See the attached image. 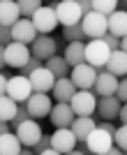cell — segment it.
<instances>
[{
    "label": "cell",
    "mask_w": 127,
    "mask_h": 155,
    "mask_svg": "<svg viewBox=\"0 0 127 155\" xmlns=\"http://www.w3.org/2000/svg\"><path fill=\"white\" fill-rule=\"evenodd\" d=\"M109 56H111V49L106 46V42L102 37H95V39H88L86 42V63H90L93 67L102 70L106 65Z\"/></svg>",
    "instance_id": "6da1fadb"
},
{
    "label": "cell",
    "mask_w": 127,
    "mask_h": 155,
    "mask_svg": "<svg viewBox=\"0 0 127 155\" xmlns=\"http://www.w3.org/2000/svg\"><path fill=\"white\" fill-rule=\"evenodd\" d=\"M81 28H83V32H86V37H88V39H95V37L106 35V32H109L106 14H99V12H95V9L88 12V14H83Z\"/></svg>",
    "instance_id": "7a4b0ae2"
},
{
    "label": "cell",
    "mask_w": 127,
    "mask_h": 155,
    "mask_svg": "<svg viewBox=\"0 0 127 155\" xmlns=\"http://www.w3.org/2000/svg\"><path fill=\"white\" fill-rule=\"evenodd\" d=\"M53 7H56L58 21L63 26H76V23H81L83 12H81V7H79L76 0H58V2H53Z\"/></svg>",
    "instance_id": "3957f363"
},
{
    "label": "cell",
    "mask_w": 127,
    "mask_h": 155,
    "mask_svg": "<svg viewBox=\"0 0 127 155\" xmlns=\"http://www.w3.org/2000/svg\"><path fill=\"white\" fill-rule=\"evenodd\" d=\"M72 109H74L76 116H93L97 111V95L93 88H88V91H76L74 97L70 100Z\"/></svg>",
    "instance_id": "277c9868"
},
{
    "label": "cell",
    "mask_w": 127,
    "mask_h": 155,
    "mask_svg": "<svg viewBox=\"0 0 127 155\" xmlns=\"http://www.w3.org/2000/svg\"><path fill=\"white\" fill-rule=\"evenodd\" d=\"M86 146H88V153H95V155H106V150L113 146V134H109L106 130H102L99 125L93 127L88 137H86Z\"/></svg>",
    "instance_id": "5b68a950"
},
{
    "label": "cell",
    "mask_w": 127,
    "mask_h": 155,
    "mask_svg": "<svg viewBox=\"0 0 127 155\" xmlns=\"http://www.w3.org/2000/svg\"><path fill=\"white\" fill-rule=\"evenodd\" d=\"M97 72L99 70L93 67L90 63H79V65H74L70 70V79L74 81V86L79 91H88V88H93V84H95Z\"/></svg>",
    "instance_id": "8992f818"
},
{
    "label": "cell",
    "mask_w": 127,
    "mask_h": 155,
    "mask_svg": "<svg viewBox=\"0 0 127 155\" xmlns=\"http://www.w3.org/2000/svg\"><path fill=\"white\" fill-rule=\"evenodd\" d=\"M30 46L23 44V42H16V39H12L9 44L5 46V60H7V67H16V70H21L25 63H28V58H30Z\"/></svg>",
    "instance_id": "52a82bcc"
},
{
    "label": "cell",
    "mask_w": 127,
    "mask_h": 155,
    "mask_svg": "<svg viewBox=\"0 0 127 155\" xmlns=\"http://www.w3.org/2000/svg\"><path fill=\"white\" fill-rule=\"evenodd\" d=\"M30 53L35 58H39L44 63L46 58H51L53 53H58V42L51 37L49 32H39L37 37L30 42Z\"/></svg>",
    "instance_id": "ba28073f"
},
{
    "label": "cell",
    "mask_w": 127,
    "mask_h": 155,
    "mask_svg": "<svg viewBox=\"0 0 127 155\" xmlns=\"http://www.w3.org/2000/svg\"><path fill=\"white\" fill-rule=\"evenodd\" d=\"M30 93H32V84L25 74H14V77L7 79V95L12 100H16L19 104L25 102L30 97Z\"/></svg>",
    "instance_id": "9c48e42d"
},
{
    "label": "cell",
    "mask_w": 127,
    "mask_h": 155,
    "mask_svg": "<svg viewBox=\"0 0 127 155\" xmlns=\"http://www.w3.org/2000/svg\"><path fill=\"white\" fill-rule=\"evenodd\" d=\"M25 107H28V114H30V118H44L51 114V97L49 93H37L32 91L30 97L25 100Z\"/></svg>",
    "instance_id": "30bf717a"
},
{
    "label": "cell",
    "mask_w": 127,
    "mask_h": 155,
    "mask_svg": "<svg viewBox=\"0 0 127 155\" xmlns=\"http://www.w3.org/2000/svg\"><path fill=\"white\" fill-rule=\"evenodd\" d=\"M14 132H16V137L21 139L23 146H35L39 141V137L44 134L42 127H39V123H37V118H25L23 123H19L14 127Z\"/></svg>",
    "instance_id": "8fae6325"
},
{
    "label": "cell",
    "mask_w": 127,
    "mask_h": 155,
    "mask_svg": "<svg viewBox=\"0 0 127 155\" xmlns=\"http://www.w3.org/2000/svg\"><path fill=\"white\" fill-rule=\"evenodd\" d=\"M30 19H32V23H35V28H37V32H51L60 23L58 16H56V7L53 5H42Z\"/></svg>",
    "instance_id": "7c38bea8"
},
{
    "label": "cell",
    "mask_w": 127,
    "mask_h": 155,
    "mask_svg": "<svg viewBox=\"0 0 127 155\" xmlns=\"http://www.w3.org/2000/svg\"><path fill=\"white\" fill-rule=\"evenodd\" d=\"M28 79L32 84V91H37V93H51V88L56 84V77H53V72L46 65H39L35 72L28 74Z\"/></svg>",
    "instance_id": "4fadbf2b"
},
{
    "label": "cell",
    "mask_w": 127,
    "mask_h": 155,
    "mask_svg": "<svg viewBox=\"0 0 127 155\" xmlns=\"http://www.w3.org/2000/svg\"><path fill=\"white\" fill-rule=\"evenodd\" d=\"M76 143L79 141H76L72 127H56V132L51 134V146H53L58 153H72Z\"/></svg>",
    "instance_id": "5bb4252c"
},
{
    "label": "cell",
    "mask_w": 127,
    "mask_h": 155,
    "mask_svg": "<svg viewBox=\"0 0 127 155\" xmlns=\"http://www.w3.org/2000/svg\"><path fill=\"white\" fill-rule=\"evenodd\" d=\"M37 35H39V32H37V28H35V23H32L30 16H21V19L12 26V39H16V42L30 44Z\"/></svg>",
    "instance_id": "9a60e30c"
},
{
    "label": "cell",
    "mask_w": 127,
    "mask_h": 155,
    "mask_svg": "<svg viewBox=\"0 0 127 155\" xmlns=\"http://www.w3.org/2000/svg\"><path fill=\"white\" fill-rule=\"evenodd\" d=\"M49 118H51V123L56 125V127H70L72 120L76 118V114H74V109H72L70 102H58V104L51 107Z\"/></svg>",
    "instance_id": "2e32d148"
},
{
    "label": "cell",
    "mask_w": 127,
    "mask_h": 155,
    "mask_svg": "<svg viewBox=\"0 0 127 155\" xmlns=\"http://www.w3.org/2000/svg\"><path fill=\"white\" fill-rule=\"evenodd\" d=\"M116 88H118V77L106 72L102 67V72H97V79L93 84V91H95L97 97H104V95H116Z\"/></svg>",
    "instance_id": "e0dca14e"
},
{
    "label": "cell",
    "mask_w": 127,
    "mask_h": 155,
    "mask_svg": "<svg viewBox=\"0 0 127 155\" xmlns=\"http://www.w3.org/2000/svg\"><path fill=\"white\" fill-rule=\"evenodd\" d=\"M120 107H122V102L116 95L97 97V114H99L102 120H116L118 114H120Z\"/></svg>",
    "instance_id": "ac0fdd59"
},
{
    "label": "cell",
    "mask_w": 127,
    "mask_h": 155,
    "mask_svg": "<svg viewBox=\"0 0 127 155\" xmlns=\"http://www.w3.org/2000/svg\"><path fill=\"white\" fill-rule=\"evenodd\" d=\"M76 91H79V88L74 86V81H72L70 77H60V79H56V84L51 88V95H53L56 102H70Z\"/></svg>",
    "instance_id": "d6986e66"
},
{
    "label": "cell",
    "mask_w": 127,
    "mask_h": 155,
    "mask_svg": "<svg viewBox=\"0 0 127 155\" xmlns=\"http://www.w3.org/2000/svg\"><path fill=\"white\" fill-rule=\"evenodd\" d=\"M104 70L111 72V74H116L118 79H120V77H127V53L122 51V49L111 51L106 65H104Z\"/></svg>",
    "instance_id": "ffe728a7"
},
{
    "label": "cell",
    "mask_w": 127,
    "mask_h": 155,
    "mask_svg": "<svg viewBox=\"0 0 127 155\" xmlns=\"http://www.w3.org/2000/svg\"><path fill=\"white\" fill-rule=\"evenodd\" d=\"M21 19V9L16 0H0V23L12 28Z\"/></svg>",
    "instance_id": "44dd1931"
},
{
    "label": "cell",
    "mask_w": 127,
    "mask_h": 155,
    "mask_svg": "<svg viewBox=\"0 0 127 155\" xmlns=\"http://www.w3.org/2000/svg\"><path fill=\"white\" fill-rule=\"evenodd\" d=\"M106 23H109V32H113L118 37L127 35V12L125 9H113L111 14H106Z\"/></svg>",
    "instance_id": "7402d4cb"
},
{
    "label": "cell",
    "mask_w": 127,
    "mask_h": 155,
    "mask_svg": "<svg viewBox=\"0 0 127 155\" xmlns=\"http://www.w3.org/2000/svg\"><path fill=\"white\" fill-rule=\"evenodd\" d=\"M95 118L93 116H76L74 120H72V132H74V137H76V141L79 143H83L86 141V137L90 134V132H93V127H95Z\"/></svg>",
    "instance_id": "603a6c76"
},
{
    "label": "cell",
    "mask_w": 127,
    "mask_h": 155,
    "mask_svg": "<svg viewBox=\"0 0 127 155\" xmlns=\"http://www.w3.org/2000/svg\"><path fill=\"white\" fill-rule=\"evenodd\" d=\"M21 150H23V143L16 137V132L0 134V155H19Z\"/></svg>",
    "instance_id": "cb8c5ba5"
},
{
    "label": "cell",
    "mask_w": 127,
    "mask_h": 155,
    "mask_svg": "<svg viewBox=\"0 0 127 155\" xmlns=\"http://www.w3.org/2000/svg\"><path fill=\"white\" fill-rule=\"evenodd\" d=\"M65 60L70 63V67H74V65H79V63H86V44H83V39H79V42H67Z\"/></svg>",
    "instance_id": "d4e9b609"
},
{
    "label": "cell",
    "mask_w": 127,
    "mask_h": 155,
    "mask_svg": "<svg viewBox=\"0 0 127 155\" xmlns=\"http://www.w3.org/2000/svg\"><path fill=\"white\" fill-rule=\"evenodd\" d=\"M44 65L49 67L51 72H53V77L56 79H60V77H70V63L65 60V56H58V53H53L51 58H46L44 60Z\"/></svg>",
    "instance_id": "484cf974"
},
{
    "label": "cell",
    "mask_w": 127,
    "mask_h": 155,
    "mask_svg": "<svg viewBox=\"0 0 127 155\" xmlns=\"http://www.w3.org/2000/svg\"><path fill=\"white\" fill-rule=\"evenodd\" d=\"M16 109H19V102L16 100H12V97L7 95H0V120H12L14 116H16Z\"/></svg>",
    "instance_id": "4316f807"
},
{
    "label": "cell",
    "mask_w": 127,
    "mask_h": 155,
    "mask_svg": "<svg viewBox=\"0 0 127 155\" xmlns=\"http://www.w3.org/2000/svg\"><path fill=\"white\" fill-rule=\"evenodd\" d=\"M32 153H39V155H58V150L51 146V134H42L39 137V141L32 146Z\"/></svg>",
    "instance_id": "83f0119b"
},
{
    "label": "cell",
    "mask_w": 127,
    "mask_h": 155,
    "mask_svg": "<svg viewBox=\"0 0 127 155\" xmlns=\"http://www.w3.org/2000/svg\"><path fill=\"white\" fill-rule=\"evenodd\" d=\"M63 37L67 42H79V39H86V32H83L81 23H76V26H63Z\"/></svg>",
    "instance_id": "f1b7e54d"
},
{
    "label": "cell",
    "mask_w": 127,
    "mask_h": 155,
    "mask_svg": "<svg viewBox=\"0 0 127 155\" xmlns=\"http://www.w3.org/2000/svg\"><path fill=\"white\" fill-rule=\"evenodd\" d=\"M19 2V9H21V16H32L42 7V0H16Z\"/></svg>",
    "instance_id": "f546056e"
},
{
    "label": "cell",
    "mask_w": 127,
    "mask_h": 155,
    "mask_svg": "<svg viewBox=\"0 0 127 155\" xmlns=\"http://www.w3.org/2000/svg\"><path fill=\"white\" fill-rule=\"evenodd\" d=\"M93 9L99 14H111L118 9V0H93Z\"/></svg>",
    "instance_id": "4dcf8cb0"
},
{
    "label": "cell",
    "mask_w": 127,
    "mask_h": 155,
    "mask_svg": "<svg viewBox=\"0 0 127 155\" xmlns=\"http://www.w3.org/2000/svg\"><path fill=\"white\" fill-rule=\"evenodd\" d=\"M113 143H116V146H120L122 153H127V123H122V127H116Z\"/></svg>",
    "instance_id": "1f68e13d"
},
{
    "label": "cell",
    "mask_w": 127,
    "mask_h": 155,
    "mask_svg": "<svg viewBox=\"0 0 127 155\" xmlns=\"http://www.w3.org/2000/svg\"><path fill=\"white\" fill-rule=\"evenodd\" d=\"M25 118H30V114H28V107H25V102H21V104H19V109H16V116L9 120V125H12V127H16L19 123H23Z\"/></svg>",
    "instance_id": "d6a6232c"
},
{
    "label": "cell",
    "mask_w": 127,
    "mask_h": 155,
    "mask_svg": "<svg viewBox=\"0 0 127 155\" xmlns=\"http://www.w3.org/2000/svg\"><path fill=\"white\" fill-rule=\"evenodd\" d=\"M39 65H44V63H42L39 58H35V56H30V58H28V63H25L23 67H21V74H25V77H28L30 72H35V70H37Z\"/></svg>",
    "instance_id": "836d02e7"
},
{
    "label": "cell",
    "mask_w": 127,
    "mask_h": 155,
    "mask_svg": "<svg viewBox=\"0 0 127 155\" xmlns=\"http://www.w3.org/2000/svg\"><path fill=\"white\" fill-rule=\"evenodd\" d=\"M102 39L106 42V46L111 49V51H116V49H120V39L122 37H118V35H113V32H106V35H102Z\"/></svg>",
    "instance_id": "e575fe53"
},
{
    "label": "cell",
    "mask_w": 127,
    "mask_h": 155,
    "mask_svg": "<svg viewBox=\"0 0 127 155\" xmlns=\"http://www.w3.org/2000/svg\"><path fill=\"white\" fill-rule=\"evenodd\" d=\"M116 97L120 100V102H127V77H122L118 81V88H116Z\"/></svg>",
    "instance_id": "d590c367"
},
{
    "label": "cell",
    "mask_w": 127,
    "mask_h": 155,
    "mask_svg": "<svg viewBox=\"0 0 127 155\" xmlns=\"http://www.w3.org/2000/svg\"><path fill=\"white\" fill-rule=\"evenodd\" d=\"M9 42H12V28H9V26H2V23H0V44L7 46Z\"/></svg>",
    "instance_id": "8d00e7d4"
},
{
    "label": "cell",
    "mask_w": 127,
    "mask_h": 155,
    "mask_svg": "<svg viewBox=\"0 0 127 155\" xmlns=\"http://www.w3.org/2000/svg\"><path fill=\"white\" fill-rule=\"evenodd\" d=\"M76 2H79V7H81V12H83V14L93 12V0H76Z\"/></svg>",
    "instance_id": "74e56055"
},
{
    "label": "cell",
    "mask_w": 127,
    "mask_h": 155,
    "mask_svg": "<svg viewBox=\"0 0 127 155\" xmlns=\"http://www.w3.org/2000/svg\"><path fill=\"white\" fill-rule=\"evenodd\" d=\"M7 93V77L0 72V95H5Z\"/></svg>",
    "instance_id": "f35d334b"
},
{
    "label": "cell",
    "mask_w": 127,
    "mask_h": 155,
    "mask_svg": "<svg viewBox=\"0 0 127 155\" xmlns=\"http://www.w3.org/2000/svg\"><path fill=\"white\" fill-rule=\"evenodd\" d=\"M118 118H120V123H127V102H122V107H120V114H118Z\"/></svg>",
    "instance_id": "ab89813d"
},
{
    "label": "cell",
    "mask_w": 127,
    "mask_h": 155,
    "mask_svg": "<svg viewBox=\"0 0 127 155\" xmlns=\"http://www.w3.org/2000/svg\"><path fill=\"white\" fill-rule=\"evenodd\" d=\"M7 67V60H5V46L0 44V70H5Z\"/></svg>",
    "instance_id": "60d3db41"
},
{
    "label": "cell",
    "mask_w": 127,
    "mask_h": 155,
    "mask_svg": "<svg viewBox=\"0 0 127 155\" xmlns=\"http://www.w3.org/2000/svg\"><path fill=\"white\" fill-rule=\"evenodd\" d=\"M5 132H9V123H7V120H0V134H5Z\"/></svg>",
    "instance_id": "b9f144b4"
},
{
    "label": "cell",
    "mask_w": 127,
    "mask_h": 155,
    "mask_svg": "<svg viewBox=\"0 0 127 155\" xmlns=\"http://www.w3.org/2000/svg\"><path fill=\"white\" fill-rule=\"evenodd\" d=\"M122 150H120V146H118V148H116V146H111V148L106 150V155H120Z\"/></svg>",
    "instance_id": "7bdbcfd3"
},
{
    "label": "cell",
    "mask_w": 127,
    "mask_h": 155,
    "mask_svg": "<svg viewBox=\"0 0 127 155\" xmlns=\"http://www.w3.org/2000/svg\"><path fill=\"white\" fill-rule=\"evenodd\" d=\"M120 49H122V51H125V53H127V35H125V37H122V39H120Z\"/></svg>",
    "instance_id": "ee69618b"
},
{
    "label": "cell",
    "mask_w": 127,
    "mask_h": 155,
    "mask_svg": "<svg viewBox=\"0 0 127 155\" xmlns=\"http://www.w3.org/2000/svg\"><path fill=\"white\" fill-rule=\"evenodd\" d=\"M125 7H127V0H125Z\"/></svg>",
    "instance_id": "f6af8a7d"
}]
</instances>
